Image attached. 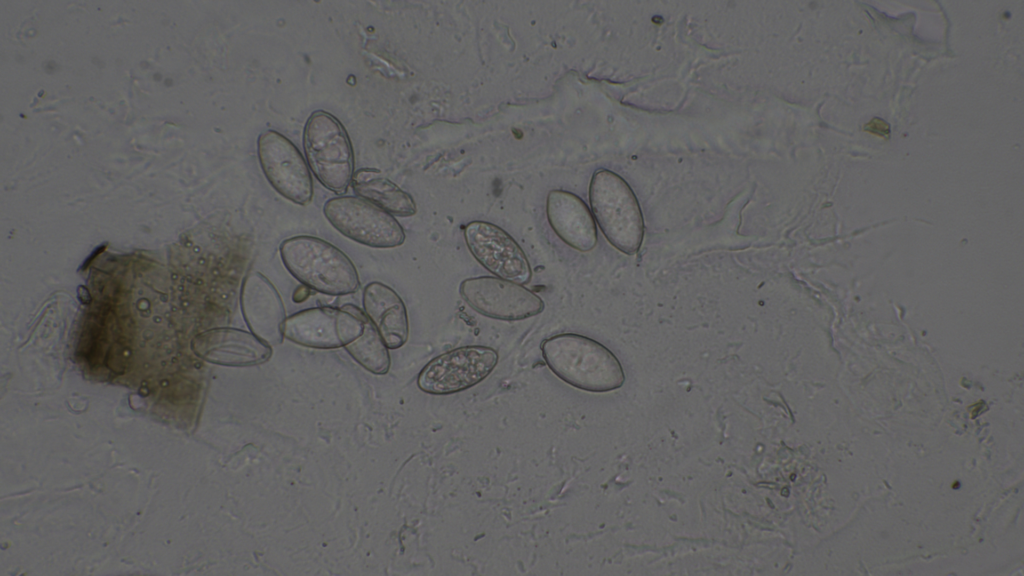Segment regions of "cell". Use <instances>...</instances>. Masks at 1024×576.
<instances>
[{
  "instance_id": "52a82bcc",
  "label": "cell",
  "mask_w": 1024,
  "mask_h": 576,
  "mask_svg": "<svg viewBox=\"0 0 1024 576\" xmlns=\"http://www.w3.org/2000/svg\"><path fill=\"white\" fill-rule=\"evenodd\" d=\"M461 298L477 313L496 320L520 321L543 312V299L522 284L496 276L464 279Z\"/></svg>"
},
{
  "instance_id": "9c48e42d",
  "label": "cell",
  "mask_w": 1024,
  "mask_h": 576,
  "mask_svg": "<svg viewBox=\"0 0 1024 576\" xmlns=\"http://www.w3.org/2000/svg\"><path fill=\"white\" fill-rule=\"evenodd\" d=\"M463 233L469 252L487 271L522 285L531 281L528 257L507 231L491 222L475 220L465 226Z\"/></svg>"
},
{
  "instance_id": "6da1fadb",
  "label": "cell",
  "mask_w": 1024,
  "mask_h": 576,
  "mask_svg": "<svg viewBox=\"0 0 1024 576\" xmlns=\"http://www.w3.org/2000/svg\"><path fill=\"white\" fill-rule=\"evenodd\" d=\"M540 348L552 373L576 389L606 393L621 388L625 383L619 359L592 338L561 333L543 340Z\"/></svg>"
},
{
  "instance_id": "ba28073f",
  "label": "cell",
  "mask_w": 1024,
  "mask_h": 576,
  "mask_svg": "<svg viewBox=\"0 0 1024 576\" xmlns=\"http://www.w3.org/2000/svg\"><path fill=\"white\" fill-rule=\"evenodd\" d=\"M261 169L270 185L282 197L307 205L313 197V181L298 148L284 135L266 130L257 139Z\"/></svg>"
},
{
  "instance_id": "4fadbf2b",
  "label": "cell",
  "mask_w": 1024,
  "mask_h": 576,
  "mask_svg": "<svg viewBox=\"0 0 1024 576\" xmlns=\"http://www.w3.org/2000/svg\"><path fill=\"white\" fill-rule=\"evenodd\" d=\"M546 216L554 233L572 249L589 252L597 245L595 220L586 203L576 194L551 190L546 199Z\"/></svg>"
},
{
  "instance_id": "3957f363",
  "label": "cell",
  "mask_w": 1024,
  "mask_h": 576,
  "mask_svg": "<svg viewBox=\"0 0 1024 576\" xmlns=\"http://www.w3.org/2000/svg\"><path fill=\"white\" fill-rule=\"evenodd\" d=\"M589 200L607 241L625 255L637 254L644 238V220L630 185L617 173L599 169L590 181Z\"/></svg>"
},
{
  "instance_id": "8992f818",
  "label": "cell",
  "mask_w": 1024,
  "mask_h": 576,
  "mask_svg": "<svg viewBox=\"0 0 1024 576\" xmlns=\"http://www.w3.org/2000/svg\"><path fill=\"white\" fill-rule=\"evenodd\" d=\"M498 360V352L492 347H457L430 360L419 372L417 386L432 395L462 392L486 379L496 368Z\"/></svg>"
},
{
  "instance_id": "d6986e66",
  "label": "cell",
  "mask_w": 1024,
  "mask_h": 576,
  "mask_svg": "<svg viewBox=\"0 0 1024 576\" xmlns=\"http://www.w3.org/2000/svg\"><path fill=\"white\" fill-rule=\"evenodd\" d=\"M103 249H105V246L97 247V248H96V249H95V250L93 251V253H92V254L90 255L91 257H88V258H87V260H86V261H85V262L83 263V264H84V268H85V267H86L87 265H89V263H90V262L92 261V259H93V258H94V257H95L96 255H98V254H99V253H100V252H101V251H102Z\"/></svg>"
},
{
  "instance_id": "7a4b0ae2",
  "label": "cell",
  "mask_w": 1024,
  "mask_h": 576,
  "mask_svg": "<svg viewBox=\"0 0 1024 576\" xmlns=\"http://www.w3.org/2000/svg\"><path fill=\"white\" fill-rule=\"evenodd\" d=\"M285 268L304 286L319 293L343 296L360 287L356 267L333 244L308 235L285 239L279 246Z\"/></svg>"
},
{
  "instance_id": "e0dca14e",
  "label": "cell",
  "mask_w": 1024,
  "mask_h": 576,
  "mask_svg": "<svg viewBox=\"0 0 1024 576\" xmlns=\"http://www.w3.org/2000/svg\"><path fill=\"white\" fill-rule=\"evenodd\" d=\"M863 129L866 132L884 138H888L890 136V125L885 120L879 117L872 118L869 122H867L864 125Z\"/></svg>"
},
{
  "instance_id": "9a60e30c",
  "label": "cell",
  "mask_w": 1024,
  "mask_h": 576,
  "mask_svg": "<svg viewBox=\"0 0 1024 576\" xmlns=\"http://www.w3.org/2000/svg\"><path fill=\"white\" fill-rule=\"evenodd\" d=\"M377 173L373 169H362L355 173L352 180L355 193L392 215L413 216L417 207L412 196L389 179L375 175Z\"/></svg>"
},
{
  "instance_id": "30bf717a",
  "label": "cell",
  "mask_w": 1024,
  "mask_h": 576,
  "mask_svg": "<svg viewBox=\"0 0 1024 576\" xmlns=\"http://www.w3.org/2000/svg\"><path fill=\"white\" fill-rule=\"evenodd\" d=\"M363 320L343 308L314 307L286 318L284 338L295 344L334 349L354 341L363 331Z\"/></svg>"
},
{
  "instance_id": "5b68a950",
  "label": "cell",
  "mask_w": 1024,
  "mask_h": 576,
  "mask_svg": "<svg viewBox=\"0 0 1024 576\" xmlns=\"http://www.w3.org/2000/svg\"><path fill=\"white\" fill-rule=\"evenodd\" d=\"M323 213L329 223L345 237L372 248H394L405 241V232L396 218L361 197L339 196L326 201Z\"/></svg>"
},
{
  "instance_id": "5bb4252c",
  "label": "cell",
  "mask_w": 1024,
  "mask_h": 576,
  "mask_svg": "<svg viewBox=\"0 0 1024 576\" xmlns=\"http://www.w3.org/2000/svg\"><path fill=\"white\" fill-rule=\"evenodd\" d=\"M363 309L386 346L402 347L408 340L409 320L405 303L390 286L374 281L363 291Z\"/></svg>"
},
{
  "instance_id": "ac0fdd59",
  "label": "cell",
  "mask_w": 1024,
  "mask_h": 576,
  "mask_svg": "<svg viewBox=\"0 0 1024 576\" xmlns=\"http://www.w3.org/2000/svg\"><path fill=\"white\" fill-rule=\"evenodd\" d=\"M78 298H79V301L81 303L85 304V305L90 302V294H89L88 290L86 289V287H84V286H79L78 287Z\"/></svg>"
},
{
  "instance_id": "277c9868",
  "label": "cell",
  "mask_w": 1024,
  "mask_h": 576,
  "mask_svg": "<svg viewBox=\"0 0 1024 576\" xmlns=\"http://www.w3.org/2000/svg\"><path fill=\"white\" fill-rule=\"evenodd\" d=\"M303 148L317 180L328 190L344 194L353 180L354 154L342 123L327 111H313L304 126Z\"/></svg>"
},
{
  "instance_id": "8fae6325",
  "label": "cell",
  "mask_w": 1024,
  "mask_h": 576,
  "mask_svg": "<svg viewBox=\"0 0 1024 576\" xmlns=\"http://www.w3.org/2000/svg\"><path fill=\"white\" fill-rule=\"evenodd\" d=\"M240 305L251 333L268 345L282 343L285 308L280 294L267 277L258 271L246 275L241 287Z\"/></svg>"
},
{
  "instance_id": "2e32d148",
  "label": "cell",
  "mask_w": 1024,
  "mask_h": 576,
  "mask_svg": "<svg viewBox=\"0 0 1024 576\" xmlns=\"http://www.w3.org/2000/svg\"><path fill=\"white\" fill-rule=\"evenodd\" d=\"M342 308L358 315L364 323L361 335L347 344L345 349L366 370L377 375L386 374L390 368V356L379 332L358 307L346 304Z\"/></svg>"
},
{
  "instance_id": "7c38bea8",
  "label": "cell",
  "mask_w": 1024,
  "mask_h": 576,
  "mask_svg": "<svg viewBox=\"0 0 1024 576\" xmlns=\"http://www.w3.org/2000/svg\"><path fill=\"white\" fill-rule=\"evenodd\" d=\"M191 349L201 359L222 366L249 367L268 361L270 345L251 332L237 328H212L197 334Z\"/></svg>"
}]
</instances>
